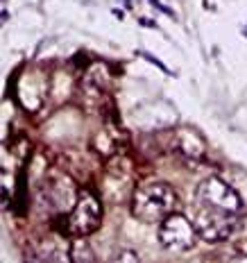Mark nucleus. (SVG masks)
I'll return each instance as SVG.
<instances>
[{
	"mask_svg": "<svg viewBox=\"0 0 247 263\" xmlns=\"http://www.w3.org/2000/svg\"><path fill=\"white\" fill-rule=\"evenodd\" d=\"M177 193L166 182L141 184L131 195V216L141 222H161L170 213L177 211Z\"/></svg>",
	"mask_w": 247,
	"mask_h": 263,
	"instance_id": "1",
	"label": "nucleus"
},
{
	"mask_svg": "<svg viewBox=\"0 0 247 263\" xmlns=\"http://www.w3.org/2000/svg\"><path fill=\"white\" fill-rule=\"evenodd\" d=\"M197 206H208V209H220L227 213H240L245 211V202L238 195V191L234 186H229L220 177H206L202 179L200 186L195 191Z\"/></svg>",
	"mask_w": 247,
	"mask_h": 263,
	"instance_id": "2",
	"label": "nucleus"
},
{
	"mask_svg": "<svg viewBox=\"0 0 247 263\" xmlns=\"http://www.w3.org/2000/svg\"><path fill=\"white\" fill-rule=\"evenodd\" d=\"M240 216L227 213L220 209H208V206H197L193 224L197 236L206 243H224L236 234Z\"/></svg>",
	"mask_w": 247,
	"mask_h": 263,
	"instance_id": "3",
	"label": "nucleus"
},
{
	"mask_svg": "<svg viewBox=\"0 0 247 263\" xmlns=\"http://www.w3.org/2000/svg\"><path fill=\"white\" fill-rule=\"evenodd\" d=\"M102 222V204L91 191H80L73 202L68 218H66V229L70 236L84 238L93 234Z\"/></svg>",
	"mask_w": 247,
	"mask_h": 263,
	"instance_id": "4",
	"label": "nucleus"
},
{
	"mask_svg": "<svg viewBox=\"0 0 247 263\" xmlns=\"http://www.w3.org/2000/svg\"><path fill=\"white\" fill-rule=\"evenodd\" d=\"M197 232L193 220H188L182 213H170L159 222V243L170 252H186L195 245Z\"/></svg>",
	"mask_w": 247,
	"mask_h": 263,
	"instance_id": "5",
	"label": "nucleus"
},
{
	"mask_svg": "<svg viewBox=\"0 0 247 263\" xmlns=\"http://www.w3.org/2000/svg\"><path fill=\"white\" fill-rule=\"evenodd\" d=\"M179 150H182L184 155L197 159V157L204 155V141H202V136L197 134V132L182 129L179 132Z\"/></svg>",
	"mask_w": 247,
	"mask_h": 263,
	"instance_id": "6",
	"label": "nucleus"
},
{
	"mask_svg": "<svg viewBox=\"0 0 247 263\" xmlns=\"http://www.w3.org/2000/svg\"><path fill=\"white\" fill-rule=\"evenodd\" d=\"M70 261L73 263H93V250H91V245L86 243L84 238H78L73 245H70Z\"/></svg>",
	"mask_w": 247,
	"mask_h": 263,
	"instance_id": "7",
	"label": "nucleus"
},
{
	"mask_svg": "<svg viewBox=\"0 0 247 263\" xmlns=\"http://www.w3.org/2000/svg\"><path fill=\"white\" fill-rule=\"evenodd\" d=\"M111 263H141V259H139V254H136L134 250H123V252H118V254L113 256Z\"/></svg>",
	"mask_w": 247,
	"mask_h": 263,
	"instance_id": "8",
	"label": "nucleus"
}]
</instances>
